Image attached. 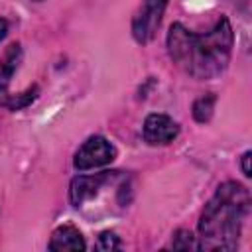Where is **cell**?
Listing matches in <instances>:
<instances>
[{"instance_id": "obj_1", "label": "cell", "mask_w": 252, "mask_h": 252, "mask_svg": "<svg viewBox=\"0 0 252 252\" xmlns=\"http://www.w3.org/2000/svg\"><path fill=\"white\" fill-rule=\"evenodd\" d=\"M167 47L171 59L183 71L197 79H211L230 59L232 28L226 18H220L207 33H193L181 24H173L167 33Z\"/></svg>"}, {"instance_id": "obj_2", "label": "cell", "mask_w": 252, "mask_h": 252, "mask_svg": "<svg viewBox=\"0 0 252 252\" xmlns=\"http://www.w3.org/2000/svg\"><path fill=\"white\" fill-rule=\"evenodd\" d=\"M248 209H250L248 191L234 181L222 183L201 215L199 248H207V250L236 248Z\"/></svg>"}, {"instance_id": "obj_3", "label": "cell", "mask_w": 252, "mask_h": 252, "mask_svg": "<svg viewBox=\"0 0 252 252\" xmlns=\"http://www.w3.org/2000/svg\"><path fill=\"white\" fill-rule=\"evenodd\" d=\"M114 148L112 144L102 138V136H93L89 138L79 152L75 154V167L77 169H93V167H100L108 161L114 159Z\"/></svg>"}, {"instance_id": "obj_4", "label": "cell", "mask_w": 252, "mask_h": 252, "mask_svg": "<svg viewBox=\"0 0 252 252\" xmlns=\"http://www.w3.org/2000/svg\"><path fill=\"white\" fill-rule=\"evenodd\" d=\"M165 4H167V0H144L142 8L138 10V14L134 16V22H132V32L138 41H148L154 37L156 30L159 26L161 14L165 10Z\"/></svg>"}, {"instance_id": "obj_5", "label": "cell", "mask_w": 252, "mask_h": 252, "mask_svg": "<svg viewBox=\"0 0 252 252\" xmlns=\"http://www.w3.org/2000/svg\"><path fill=\"white\" fill-rule=\"evenodd\" d=\"M179 132L177 122L165 114H150L144 122V138L146 142L158 146V144H167L171 142Z\"/></svg>"}, {"instance_id": "obj_6", "label": "cell", "mask_w": 252, "mask_h": 252, "mask_svg": "<svg viewBox=\"0 0 252 252\" xmlns=\"http://www.w3.org/2000/svg\"><path fill=\"white\" fill-rule=\"evenodd\" d=\"M110 177L112 175L108 171H104V173H96V175H91V177H77V179H73V183H71V201H73V205L79 207L85 201L93 199L98 193V189L102 187V183L106 179H110Z\"/></svg>"}, {"instance_id": "obj_7", "label": "cell", "mask_w": 252, "mask_h": 252, "mask_svg": "<svg viewBox=\"0 0 252 252\" xmlns=\"http://www.w3.org/2000/svg\"><path fill=\"white\" fill-rule=\"evenodd\" d=\"M49 250L63 252V250H85V240L81 232L73 226H61L53 232L49 240Z\"/></svg>"}, {"instance_id": "obj_8", "label": "cell", "mask_w": 252, "mask_h": 252, "mask_svg": "<svg viewBox=\"0 0 252 252\" xmlns=\"http://www.w3.org/2000/svg\"><path fill=\"white\" fill-rule=\"evenodd\" d=\"M213 106H215V94H207V96L199 98V100L195 102V106H193V116H195V120H199V122L209 120L211 114H213Z\"/></svg>"}, {"instance_id": "obj_9", "label": "cell", "mask_w": 252, "mask_h": 252, "mask_svg": "<svg viewBox=\"0 0 252 252\" xmlns=\"http://www.w3.org/2000/svg\"><path fill=\"white\" fill-rule=\"evenodd\" d=\"M173 248H181V250L193 248V250H197V248H199V242L195 240V236H193L191 232L179 230V232L175 234V238H173Z\"/></svg>"}, {"instance_id": "obj_10", "label": "cell", "mask_w": 252, "mask_h": 252, "mask_svg": "<svg viewBox=\"0 0 252 252\" xmlns=\"http://www.w3.org/2000/svg\"><path fill=\"white\" fill-rule=\"evenodd\" d=\"M120 244H118V238H116V234H112V232H102L100 234V240H98V248L100 250H114V248H118Z\"/></svg>"}, {"instance_id": "obj_11", "label": "cell", "mask_w": 252, "mask_h": 252, "mask_svg": "<svg viewBox=\"0 0 252 252\" xmlns=\"http://www.w3.org/2000/svg\"><path fill=\"white\" fill-rule=\"evenodd\" d=\"M242 171H244L246 177L250 175V152H246V154L242 156Z\"/></svg>"}, {"instance_id": "obj_12", "label": "cell", "mask_w": 252, "mask_h": 252, "mask_svg": "<svg viewBox=\"0 0 252 252\" xmlns=\"http://www.w3.org/2000/svg\"><path fill=\"white\" fill-rule=\"evenodd\" d=\"M6 32H8V24H6V20L0 18V39L6 35Z\"/></svg>"}]
</instances>
